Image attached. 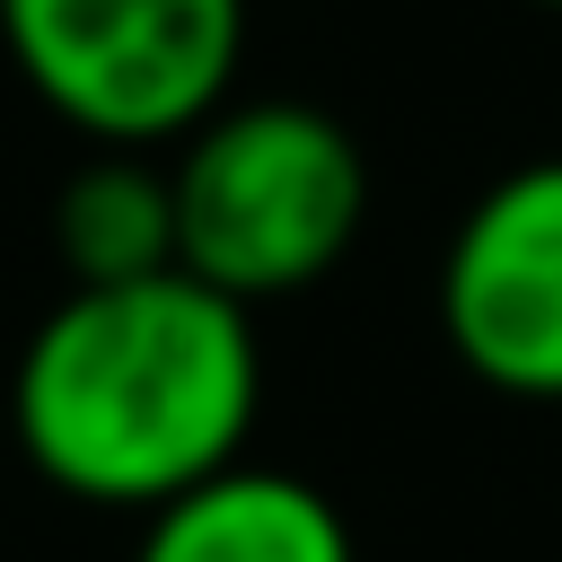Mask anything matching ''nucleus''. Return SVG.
<instances>
[{
  "mask_svg": "<svg viewBox=\"0 0 562 562\" xmlns=\"http://www.w3.org/2000/svg\"><path fill=\"white\" fill-rule=\"evenodd\" d=\"M263 413L255 307L176 272L61 290L9 360L0 430L18 457L88 501L149 518L158 501L211 483L246 457Z\"/></svg>",
  "mask_w": 562,
  "mask_h": 562,
  "instance_id": "nucleus-1",
  "label": "nucleus"
},
{
  "mask_svg": "<svg viewBox=\"0 0 562 562\" xmlns=\"http://www.w3.org/2000/svg\"><path fill=\"white\" fill-rule=\"evenodd\" d=\"M176 263L237 307L316 290L369 228V158L342 114L307 97H255L202 114L176 158Z\"/></svg>",
  "mask_w": 562,
  "mask_h": 562,
  "instance_id": "nucleus-2",
  "label": "nucleus"
},
{
  "mask_svg": "<svg viewBox=\"0 0 562 562\" xmlns=\"http://www.w3.org/2000/svg\"><path fill=\"white\" fill-rule=\"evenodd\" d=\"M0 44L97 149H158L228 105L246 0H0Z\"/></svg>",
  "mask_w": 562,
  "mask_h": 562,
  "instance_id": "nucleus-3",
  "label": "nucleus"
},
{
  "mask_svg": "<svg viewBox=\"0 0 562 562\" xmlns=\"http://www.w3.org/2000/svg\"><path fill=\"white\" fill-rule=\"evenodd\" d=\"M439 342L518 404H562V158L492 176L439 255Z\"/></svg>",
  "mask_w": 562,
  "mask_h": 562,
  "instance_id": "nucleus-4",
  "label": "nucleus"
},
{
  "mask_svg": "<svg viewBox=\"0 0 562 562\" xmlns=\"http://www.w3.org/2000/svg\"><path fill=\"white\" fill-rule=\"evenodd\" d=\"M132 562H360V544L334 492L237 457L211 483L158 501L132 536Z\"/></svg>",
  "mask_w": 562,
  "mask_h": 562,
  "instance_id": "nucleus-5",
  "label": "nucleus"
},
{
  "mask_svg": "<svg viewBox=\"0 0 562 562\" xmlns=\"http://www.w3.org/2000/svg\"><path fill=\"white\" fill-rule=\"evenodd\" d=\"M53 263L70 272L61 290L97 281H149L176 272V184L167 158L149 149H97L53 184Z\"/></svg>",
  "mask_w": 562,
  "mask_h": 562,
  "instance_id": "nucleus-6",
  "label": "nucleus"
},
{
  "mask_svg": "<svg viewBox=\"0 0 562 562\" xmlns=\"http://www.w3.org/2000/svg\"><path fill=\"white\" fill-rule=\"evenodd\" d=\"M527 9H562V0H527Z\"/></svg>",
  "mask_w": 562,
  "mask_h": 562,
  "instance_id": "nucleus-7",
  "label": "nucleus"
}]
</instances>
